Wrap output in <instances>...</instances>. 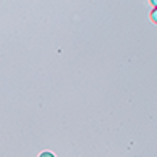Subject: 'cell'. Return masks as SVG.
<instances>
[{"label":"cell","instance_id":"obj_1","mask_svg":"<svg viewBox=\"0 0 157 157\" xmlns=\"http://www.w3.org/2000/svg\"><path fill=\"white\" fill-rule=\"evenodd\" d=\"M151 20H152L154 23L157 21V10H155V8H154L152 11H151Z\"/></svg>","mask_w":157,"mask_h":157},{"label":"cell","instance_id":"obj_2","mask_svg":"<svg viewBox=\"0 0 157 157\" xmlns=\"http://www.w3.org/2000/svg\"><path fill=\"white\" fill-rule=\"evenodd\" d=\"M39 157H55V155L52 154V152H42V154H40Z\"/></svg>","mask_w":157,"mask_h":157},{"label":"cell","instance_id":"obj_3","mask_svg":"<svg viewBox=\"0 0 157 157\" xmlns=\"http://www.w3.org/2000/svg\"><path fill=\"white\" fill-rule=\"evenodd\" d=\"M151 3L154 5V8H155V5H157V0H151Z\"/></svg>","mask_w":157,"mask_h":157}]
</instances>
